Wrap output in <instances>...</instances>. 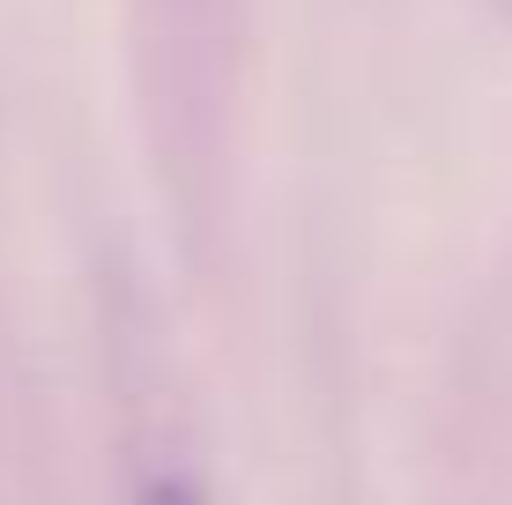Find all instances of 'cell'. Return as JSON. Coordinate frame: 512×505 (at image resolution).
<instances>
[{
	"mask_svg": "<svg viewBox=\"0 0 512 505\" xmlns=\"http://www.w3.org/2000/svg\"><path fill=\"white\" fill-rule=\"evenodd\" d=\"M149 505H201V498H193L186 483H156V491H149Z\"/></svg>",
	"mask_w": 512,
	"mask_h": 505,
	"instance_id": "6da1fadb",
	"label": "cell"
}]
</instances>
